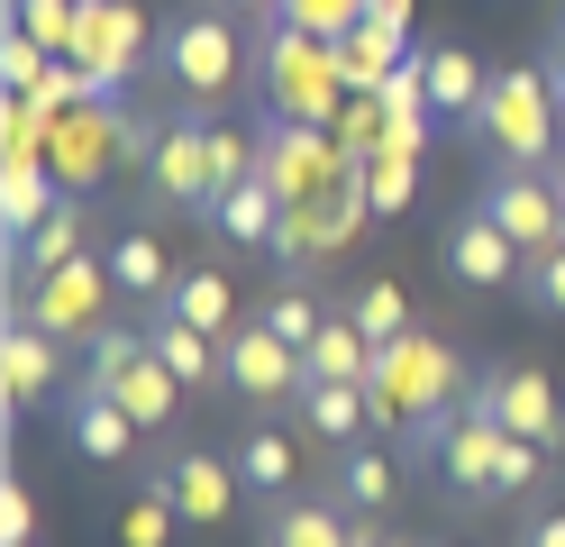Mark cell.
Wrapping results in <instances>:
<instances>
[{"instance_id": "19", "label": "cell", "mask_w": 565, "mask_h": 547, "mask_svg": "<svg viewBox=\"0 0 565 547\" xmlns=\"http://www.w3.org/2000/svg\"><path fill=\"white\" fill-rule=\"evenodd\" d=\"M282 210H292V201H282V192H274L265 173H246V182H228V192L210 201L201 219H210V238H220V246H274Z\"/></svg>"}, {"instance_id": "12", "label": "cell", "mask_w": 565, "mask_h": 547, "mask_svg": "<svg viewBox=\"0 0 565 547\" xmlns=\"http://www.w3.org/2000/svg\"><path fill=\"white\" fill-rule=\"evenodd\" d=\"M119 119H128L119 101H92V109H74V119L46 128V165H55L64 192H92V182L119 165Z\"/></svg>"}, {"instance_id": "26", "label": "cell", "mask_w": 565, "mask_h": 547, "mask_svg": "<svg viewBox=\"0 0 565 547\" xmlns=\"http://www.w3.org/2000/svg\"><path fill=\"white\" fill-rule=\"evenodd\" d=\"M374 365H383V347L356 319H329L320 338H310V375H329V383H374Z\"/></svg>"}, {"instance_id": "3", "label": "cell", "mask_w": 565, "mask_h": 547, "mask_svg": "<svg viewBox=\"0 0 565 547\" xmlns=\"http://www.w3.org/2000/svg\"><path fill=\"white\" fill-rule=\"evenodd\" d=\"M147 484L183 511V529H228L237 502H246L237 456H228V448H201V438H164V448L147 456Z\"/></svg>"}, {"instance_id": "37", "label": "cell", "mask_w": 565, "mask_h": 547, "mask_svg": "<svg viewBox=\"0 0 565 547\" xmlns=\"http://www.w3.org/2000/svg\"><path fill=\"white\" fill-rule=\"evenodd\" d=\"M520 547H565V511H529V520H520Z\"/></svg>"}, {"instance_id": "20", "label": "cell", "mask_w": 565, "mask_h": 547, "mask_svg": "<svg viewBox=\"0 0 565 547\" xmlns=\"http://www.w3.org/2000/svg\"><path fill=\"white\" fill-rule=\"evenodd\" d=\"M137 328H147L156 365H173V383H183V392H220V338H201V328L173 319V311H137Z\"/></svg>"}, {"instance_id": "5", "label": "cell", "mask_w": 565, "mask_h": 547, "mask_svg": "<svg viewBox=\"0 0 565 547\" xmlns=\"http://www.w3.org/2000/svg\"><path fill=\"white\" fill-rule=\"evenodd\" d=\"M466 383H475V375L456 365L447 338H429V328L393 338V347H383V365H374V392L402 411V429H411L419 411H456V401H466Z\"/></svg>"}, {"instance_id": "39", "label": "cell", "mask_w": 565, "mask_h": 547, "mask_svg": "<svg viewBox=\"0 0 565 547\" xmlns=\"http://www.w3.org/2000/svg\"><path fill=\"white\" fill-rule=\"evenodd\" d=\"M220 10H237V19H274L282 0H220Z\"/></svg>"}, {"instance_id": "18", "label": "cell", "mask_w": 565, "mask_h": 547, "mask_svg": "<svg viewBox=\"0 0 565 547\" xmlns=\"http://www.w3.org/2000/svg\"><path fill=\"white\" fill-rule=\"evenodd\" d=\"M110 283H119V302L128 311H164V292H173V255H164V238L147 229V219H128V229H110Z\"/></svg>"}, {"instance_id": "4", "label": "cell", "mask_w": 565, "mask_h": 547, "mask_svg": "<svg viewBox=\"0 0 565 547\" xmlns=\"http://www.w3.org/2000/svg\"><path fill=\"white\" fill-rule=\"evenodd\" d=\"M110 302H119L110 255H74V265H55V274H38V283L10 292V311H28V319H38L46 338H64V347H92L100 328H110Z\"/></svg>"}, {"instance_id": "34", "label": "cell", "mask_w": 565, "mask_h": 547, "mask_svg": "<svg viewBox=\"0 0 565 547\" xmlns=\"http://www.w3.org/2000/svg\"><path fill=\"white\" fill-rule=\"evenodd\" d=\"M365 192H374V210H402L411 201V146H374V156H365Z\"/></svg>"}, {"instance_id": "42", "label": "cell", "mask_w": 565, "mask_h": 547, "mask_svg": "<svg viewBox=\"0 0 565 547\" xmlns=\"http://www.w3.org/2000/svg\"><path fill=\"white\" fill-rule=\"evenodd\" d=\"M556 36H565V0H556Z\"/></svg>"}, {"instance_id": "35", "label": "cell", "mask_w": 565, "mask_h": 547, "mask_svg": "<svg viewBox=\"0 0 565 547\" xmlns=\"http://www.w3.org/2000/svg\"><path fill=\"white\" fill-rule=\"evenodd\" d=\"M529 302L565 319V246H547V255H529Z\"/></svg>"}, {"instance_id": "25", "label": "cell", "mask_w": 565, "mask_h": 547, "mask_svg": "<svg viewBox=\"0 0 565 547\" xmlns=\"http://www.w3.org/2000/svg\"><path fill=\"white\" fill-rule=\"evenodd\" d=\"M265 547H356V511H347L338 493L329 502H274V520H265Z\"/></svg>"}, {"instance_id": "10", "label": "cell", "mask_w": 565, "mask_h": 547, "mask_svg": "<svg viewBox=\"0 0 565 547\" xmlns=\"http://www.w3.org/2000/svg\"><path fill=\"white\" fill-rule=\"evenodd\" d=\"M447 274L466 292H502V283H529V246L502 229L492 210H466L447 219Z\"/></svg>"}, {"instance_id": "38", "label": "cell", "mask_w": 565, "mask_h": 547, "mask_svg": "<svg viewBox=\"0 0 565 547\" xmlns=\"http://www.w3.org/2000/svg\"><path fill=\"white\" fill-rule=\"evenodd\" d=\"M539 64H547V92H556V109H565V36H547V55H539Z\"/></svg>"}, {"instance_id": "16", "label": "cell", "mask_w": 565, "mask_h": 547, "mask_svg": "<svg viewBox=\"0 0 565 547\" xmlns=\"http://www.w3.org/2000/svg\"><path fill=\"white\" fill-rule=\"evenodd\" d=\"M74 255H92V201L64 192L38 229L10 246V283H38V274H55V265H74Z\"/></svg>"}, {"instance_id": "23", "label": "cell", "mask_w": 565, "mask_h": 547, "mask_svg": "<svg viewBox=\"0 0 565 547\" xmlns=\"http://www.w3.org/2000/svg\"><path fill=\"white\" fill-rule=\"evenodd\" d=\"M164 311H173V319H192L201 338H228V328L246 319L237 283H228L220 265H183V274H173V292H164Z\"/></svg>"}, {"instance_id": "2", "label": "cell", "mask_w": 565, "mask_h": 547, "mask_svg": "<svg viewBox=\"0 0 565 547\" xmlns=\"http://www.w3.org/2000/svg\"><path fill=\"white\" fill-rule=\"evenodd\" d=\"M502 165H556V128H565V109H556V92H547V64H511V73H492V92H483V109L466 119Z\"/></svg>"}, {"instance_id": "13", "label": "cell", "mask_w": 565, "mask_h": 547, "mask_svg": "<svg viewBox=\"0 0 565 547\" xmlns=\"http://www.w3.org/2000/svg\"><path fill=\"white\" fill-rule=\"evenodd\" d=\"M55 411H64V438H74V456H83V465H128L137 448H147V429H137L110 392H92V383H64V392H55Z\"/></svg>"}, {"instance_id": "27", "label": "cell", "mask_w": 565, "mask_h": 547, "mask_svg": "<svg viewBox=\"0 0 565 547\" xmlns=\"http://www.w3.org/2000/svg\"><path fill=\"white\" fill-rule=\"evenodd\" d=\"M256 319L274 328V338H292L301 356H310V338H320V328H329V311H320V292H310V283H274Z\"/></svg>"}, {"instance_id": "31", "label": "cell", "mask_w": 565, "mask_h": 547, "mask_svg": "<svg viewBox=\"0 0 565 547\" xmlns=\"http://www.w3.org/2000/svg\"><path fill=\"white\" fill-rule=\"evenodd\" d=\"M19 28L38 36V46H83V0H19Z\"/></svg>"}, {"instance_id": "6", "label": "cell", "mask_w": 565, "mask_h": 547, "mask_svg": "<svg viewBox=\"0 0 565 547\" xmlns=\"http://www.w3.org/2000/svg\"><path fill=\"white\" fill-rule=\"evenodd\" d=\"M466 411L492 420V429H511V438H539L547 456L565 448V401H556V383L539 375V365H483V375L466 383Z\"/></svg>"}, {"instance_id": "24", "label": "cell", "mask_w": 565, "mask_h": 547, "mask_svg": "<svg viewBox=\"0 0 565 547\" xmlns=\"http://www.w3.org/2000/svg\"><path fill=\"white\" fill-rule=\"evenodd\" d=\"M338 502L365 511V520H383V511L402 502V456L374 448V438H365V448H338Z\"/></svg>"}, {"instance_id": "33", "label": "cell", "mask_w": 565, "mask_h": 547, "mask_svg": "<svg viewBox=\"0 0 565 547\" xmlns=\"http://www.w3.org/2000/svg\"><path fill=\"white\" fill-rule=\"evenodd\" d=\"M173 520H183V511H173L156 484H137V502L119 511V538H128V547H164V538H173Z\"/></svg>"}, {"instance_id": "22", "label": "cell", "mask_w": 565, "mask_h": 547, "mask_svg": "<svg viewBox=\"0 0 565 547\" xmlns=\"http://www.w3.org/2000/svg\"><path fill=\"white\" fill-rule=\"evenodd\" d=\"M237 484L256 493V502H292L301 493V438H282V429H237Z\"/></svg>"}, {"instance_id": "15", "label": "cell", "mask_w": 565, "mask_h": 547, "mask_svg": "<svg viewBox=\"0 0 565 547\" xmlns=\"http://www.w3.org/2000/svg\"><path fill=\"white\" fill-rule=\"evenodd\" d=\"M438 484L456 493V502H492V474H502V429L492 420H475V411H456V429L438 438Z\"/></svg>"}, {"instance_id": "9", "label": "cell", "mask_w": 565, "mask_h": 547, "mask_svg": "<svg viewBox=\"0 0 565 547\" xmlns=\"http://www.w3.org/2000/svg\"><path fill=\"white\" fill-rule=\"evenodd\" d=\"M110 401L147 429V438H173V420H183V383H173V365H156L147 328H137L128 311V338H119V375H110Z\"/></svg>"}, {"instance_id": "30", "label": "cell", "mask_w": 565, "mask_h": 547, "mask_svg": "<svg viewBox=\"0 0 565 547\" xmlns=\"http://www.w3.org/2000/svg\"><path fill=\"white\" fill-rule=\"evenodd\" d=\"M274 19H282V28H301V36H320V46H338V36L365 19V0H282Z\"/></svg>"}, {"instance_id": "11", "label": "cell", "mask_w": 565, "mask_h": 547, "mask_svg": "<svg viewBox=\"0 0 565 547\" xmlns=\"http://www.w3.org/2000/svg\"><path fill=\"white\" fill-rule=\"evenodd\" d=\"M475 210H492L529 255H547L556 246V219H565V192H556V173H539V165H502V173L483 182Z\"/></svg>"}, {"instance_id": "1", "label": "cell", "mask_w": 565, "mask_h": 547, "mask_svg": "<svg viewBox=\"0 0 565 547\" xmlns=\"http://www.w3.org/2000/svg\"><path fill=\"white\" fill-rule=\"evenodd\" d=\"M246 28H237V10H183V19H164V36H156V73L173 92H183V109H220V101H237V83H246Z\"/></svg>"}, {"instance_id": "8", "label": "cell", "mask_w": 565, "mask_h": 547, "mask_svg": "<svg viewBox=\"0 0 565 547\" xmlns=\"http://www.w3.org/2000/svg\"><path fill=\"white\" fill-rule=\"evenodd\" d=\"M137 182H147L156 210H210V201H220V165H210V119H201V109L164 119V137H156V156H147Z\"/></svg>"}, {"instance_id": "43", "label": "cell", "mask_w": 565, "mask_h": 547, "mask_svg": "<svg viewBox=\"0 0 565 547\" xmlns=\"http://www.w3.org/2000/svg\"><path fill=\"white\" fill-rule=\"evenodd\" d=\"M28 547H38V538H28Z\"/></svg>"}, {"instance_id": "28", "label": "cell", "mask_w": 565, "mask_h": 547, "mask_svg": "<svg viewBox=\"0 0 565 547\" xmlns=\"http://www.w3.org/2000/svg\"><path fill=\"white\" fill-rule=\"evenodd\" d=\"M55 201H64V182H46V165H38V156H10V246L38 229Z\"/></svg>"}, {"instance_id": "41", "label": "cell", "mask_w": 565, "mask_h": 547, "mask_svg": "<svg viewBox=\"0 0 565 547\" xmlns=\"http://www.w3.org/2000/svg\"><path fill=\"white\" fill-rule=\"evenodd\" d=\"M547 173H556V192H565V156H556V165H547Z\"/></svg>"}, {"instance_id": "21", "label": "cell", "mask_w": 565, "mask_h": 547, "mask_svg": "<svg viewBox=\"0 0 565 547\" xmlns=\"http://www.w3.org/2000/svg\"><path fill=\"white\" fill-rule=\"evenodd\" d=\"M419 73H429V109L438 119H475L483 92H492V73L475 46H456V36H438V46H419Z\"/></svg>"}, {"instance_id": "36", "label": "cell", "mask_w": 565, "mask_h": 547, "mask_svg": "<svg viewBox=\"0 0 565 547\" xmlns=\"http://www.w3.org/2000/svg\"><path fill=\"white\" fill-rule=\"evenodd\" d=\"M0 529H10V547H28V538H38V502H28V484H10V493H0Z\"/></svg>"}, {"instance_id": "40", "label": "cell", "mask_w": 565, "mask_h": 547, "mask_svg": "<svg viewBox=\"0 0 565 547\" xmlns=\"http://www.w3.org/2000/svg\"><path fill=\"white\" fill-rule=\"evenodd\" d=\"M402 10L411 0H365V19H383V28H402Z\"/></svg>"}, {"instance_id": "32", "label": "cell", "mask_w": 565, "mask_h": 547, "mask_svg": "<svg viewBox=\"0 0 565 547\" xmlns=\"http://www.w3.org/2000/svg\"><path fill=\"white\" fill-rule=\"evenodd\" d=\"M539 474H547V448H539V438H511V429H502V474H492V502L539 493Z\"/></svg>"}, {"instance_id": "14", "label": "cell", "mask_w": 565, "mask_h": 547, "mask_svg": "<svg viewBox=\"0 0 565 547\" xmlns=\"http://www.w3.org/2000/svg\"><path fill=\"white\" fill-rule=\"evenodd\" d=\"M64 356H74L64 338H46L28 311H10V347H0V392H10V411H38L46 392L74 383V375H64Z\"/></svg>"}, {"instance_id": "29", "label": "cell", "mask_w": 565, "mask_h": 547, "mask_svg": "<svg viewBox=\"0 0 565 547\" xmlns=\"http://www.w3.org/2000/svg\"><path fill=\"white\" fill-rule=\"evenodd\" d=\"M347 319H356L374 347H393V338H411V328H419V319H411V292H402V283H365Z\"/></svg>"}, {"instance_id": "17", "label": "cell", "mask_w": 565, "mask_h": 547, "mask_svg": "<svg viewBox=\"0 0 565 547\" xmlns=\"http://www.w3.org/2000/svg\"><path fill=\"white\" fill-rule=\"evenodd\" d=\"M292 420H301V438L365 448V438H374V392H365V383H329V375H310V383L292 392Z\"/></svg>"}, {"instance_id": "7", "label": "cell", "mask_w": 565, "mask_h": 547, "mask_svg": "<svg viewBox=\"0 0 565 547\" xmlns=\"http://www.w3.org/2000/svg\"><path fill=\"white\" fill-rule=\"evenodd\" d=\"M301 383H310V356L292 338H274L256 311L220 338V392H237V401H292Z\"/></svg>"}]
</instances>
